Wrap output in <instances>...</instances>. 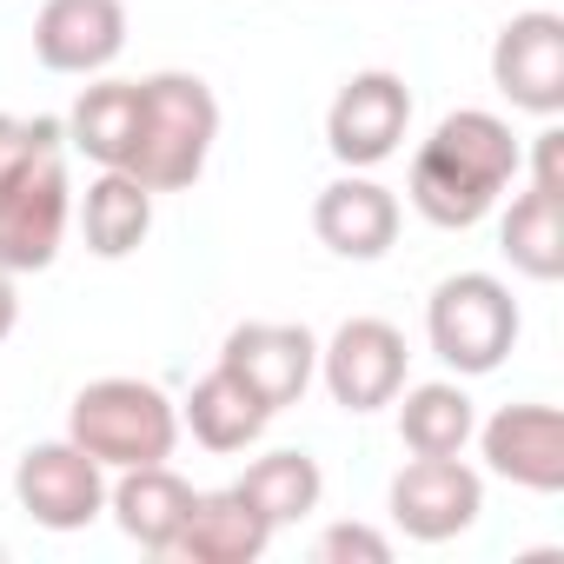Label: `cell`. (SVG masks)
Wrapping results in <instances>:
<instances>
[{
  "label": "cell",
  "instance_id": "6da1fadb",
  "mask_svg": "<svg viewBox=\"0 0 564 564\" xmlns=\"http://www.w3.org/2000/svg\"><path fill=\"white\" fill-rule=\"evenodd\" d=\"M518 180V140L498 113L458 107L412 160V206L432 226H478L491 199Z\"/></svg>",
  "mask_w": 564,
  "mask_h": 564
},
{
  "label": "cell",
  "instance_id": "7a4b0ae2",
  "mask_svg": "<svg viewBox=\"0 0 564 564\" xmlns=\"http://www.w3.org/2000/svg\"><path fill=\"white\" fill-rule=\"evenodd\" d=\"M219 140V100L199 74H153L140 80V120L120 173H133L153 193H180L206 173V153Z\"/></svg>",
  "mask_w": 564,
  "mask_h": 564
},
{
  "label": "cell",
  "instance_id": "3957f363",
  "mask_svg": "<svg viewBox=\"0 0 564 564\" xmlns=\"http://www.w3.org/2000/svg\"><path fill=\"white\" fill-rule=\"evenodd\" d=\"M67 432L80 452H94L100 465H166L180 445V412L160 386L147 379H94L74 392Z\"/></svg>",
  "mask_w": 564,
  "mask_h": 564
},
{
  "label": "cell",
  "instance_id": "277c9868",
  "mask_svg": "<svg viewBox=\"0 0 564 564\" xmlns=\"http://www.w3.org/2000/svg\"><path fill=\"white\" fill-rule=\"evenodd\" d=\"M425 333L452 372H498L518 346V300L491 272H452L425 306Z\"/></svg>",
  "mask_w": 564,
  "mask_h": 564
},
{
  "label": "cell",
  "instance_id": "5b68a950",
  "mask_svg": "<svg viewBox=\"0 0 564 564\" xmlns=\"http://www.w3.org/2000/svg\"><path fill=\"white\" fill-rule=\"evenodd\" d=\"M14 498L34 524L47 531H80L100 505H107V478H100V458L80 452L74 438H54V445H28L21 465H14Z\"/></svg>",
  "mask_w": 564,
  "mask_h": 564
},
{
  "label": "cell",
  "instance_id": "8992f818",
  "mask_svg": "<svg viewBox=\"0 0 564 564\" xmlns=\"http://www.w3.org/2000/svg\"><path fill=\"white\" fill-rule=\"evenodd\" d=\"M219 366H226L265 412H279V405H293V399L313 386V372H319V339H313L306 326L246 319V326L226 333Z\"/></svg>",
  "mask_w": 564,
  "mask_h": 564
},
{
  "label": "cell",
  "instance_id": "52a82bcc",
  "mask_svg": "<svg viewBox=\"0 0 564 564\" xmlns=\"http://www.w3.org/2000/svg\"><path fill=\"white\" fill-rule=\"evenodd\" d=\"M405 120H412L405 80L386 74V67H372V74H352V80L339 87V100H333V113H326V147H333V160H346V166H379V160L399 153Z\"/></svg>",
  "mask_w": 564,
  "mask_h": 564
},
{
  "label": "cell",
  "instance_id": "ba28073f",
  "mask_svg": "<svg viewBox=\"0 0 564 564\" xmlns=\"http://www.w3.org/2000/svg\"><path fill=\"white\" fill-rule=\"evenodd\" d=\"M319 372L346 412H379L405 386V333L392 319H346L319 352Z\"/></svg>",
  "mask_w": 564,
  "mask_h": 564
},
{
  "label": "cell",
  "instance_id": "9c48e42d",
  "mask_svg": "<svg viewBox=\"0 0 564 564\" xmlns=\"http://www.w3.org/2000/svg\"><path fill=\"white\" fill-rule=\"evenodd\" d=\"M61 232H67V166L61 153H47L14 186H0V265L8 272L54 265Z\"/></svg>",
  "mask_w": 564,
  "mask_h": 564
},
{
  "label": "cell",
  "instance_id": "30bf717a",
  "mask_svg": "<svg viewBox=\"0 0 564 564\" xmlns=\"http://www.w3.org/2000/svg\"><path fill=\"white\" fill-rule=\"evenodd\" d=\"M491 80L511 107L524 113H557L564 107V21L531 8L498 28L491 41Z\"/></svg>",
  "mask_w": 564,
  "mask_h": 564
},
{
  "label": "cell",
  "instance_id": "8fae6325",
  "mask_svg": "<svg viewBox=\"0 0 564 564\" xmlns=\"http://www.w3.org/2000/svg\"><path fill=\"white\" fill-rule=\"evenodd\" d=\"M478 505H485V485H478L471 465H458V452H452V458H412V465L392 478V518H399V531L419 538V544L458 538V531L478 518Z\"/></svg>",
  "mask_w": 564,
  "mask_h": 564
},
{
  "label": "cell",
  "instance_id": "7c38bea8",
  "mask_svg": "<svg viewBox=\"0 0 564 564\" xmlns=\"http://www.w3.org/2000/svg\"><path fill=\"white\" fill-rule=\"evenodd\" d=\"M478 438L498 478L524 491H564V412L557 405H505Z\"/></svg>",
  "mask_w": 564,
  "mask_h": 564
},
{
  "label": "cell",
  "instance_id": "4fadbf2b",
  "mask_svg": "<svg viewBox=\"0 0 564 564\" xmlns=\"http://www.w3.org/2000/svg\"><path fill=\"white\" fill-rule=\"evenodd\" d=\"M127 47L120 0H47L34 21V54L47 74H100Z\"/></svg>",
  "mask_w": 564,
  "mask_h": 564
},
{
  "label": "cell",
  "instance_id": "5bb4252c",
  "mask_svg": "<svg viewBox=\"0 0 564 564\" xmlns=\"http://www.w3.org/2000/svg\"><path fill=\"white\" fill-rule=\"evenodd\" d=\"M313 232L339 252V259H379L399 239V199L379 180H333L313 199Z\"/></svg>",
  "mask_w": 564,
  "mask_h": 564
},
{
  "label": "cell",
  "instance_id": "9a60e30c",
  "mask_svg": "<svg viewBox=\"0 0 564 564\" xmlns=\"http://www.w3.org/2000/svg\"><path fill=\"white\" fill-rule=\"evenodd\" d=\"M265 538H272L265 511H252V505L239 498V485H226V491H199V498H193V511H186L173 551L193 557V564H252V557L265 551Z\"/></svg>",
  "mask_w": 564,
  "mask_h": 564
},
{
  "label": "cell",
  "instance_id": "2e32d148",
  "mask_svg": "<svg viewBox=\"0 0 564 564\" xmlns=\"http://www.w3.org/2000/svg\"><path fill=\"white\" fill-rule=\"evenodd\" d=\"M193 498H199V491H193L180 471H166V465H127V478L113 485V518H120V531H127L133 544L173 551V538H180Z\"/></svg>",
  "mask_w": 564,
  "mask_h": 564
},
{
  "label": "cell",
  "instance_id": "e0dca14e",
  "mask_svg": "<svg viewBox=\"0 0 564 564\" xmlns=\"http://www.w3.org/2000/svg\"><path fill=\"white\" fill-rule=\"evenodd\" d=\"M265 405L226 372V366H213L199 386H193V399H186V425H193V438L206 445V452H246L259 432H265Z\"/></svg>",
  "mask_w": 564,
  "mask_h": 564
},
{
  "label": "cell",
  "instance_id": "ac0fdd59",
  "mask_svg": "<svg viewBox=\"0 0 564 564\" xmlns=\"http://www.w3.org/2000/svg\"><path fill=\"white\" fill-rule=\"evenodd\" d=\"M153 226V186H140L133 173L107 166L94 186H87V246L100 259H127Z\"/></svg>",
  "mask_w": 564,
  "mask_h": 564
},
{
  "label": "cell",
  "instance_id": "d6986e66",
  "mask_svg": "<svg viewBox=\"0 0 564 564\" xmlns=\"http://www.w3.org/2000/svg\"><path fill=\"white\" fill-rule=\"evenodd\" d=\"M498 246L524 279H557L564 272V193H538V186L518 193L498 226Z\"/></svg>",
  "mask_w": 564,
  "mask_h": 564
},
{
  "label": "cell",
  "instance_id": "ffe728a7",
  "mask_svg": "<svg viewBox=\"0 0 564 564\" xmlns=\"http://www.w3.org/2000/svg\"><path fill=\"white\" fill-rule=\"evenodd\" d=\"M471 432H478V412H471V399H465L458 386H445V379L412 386L405 405H399V438H405V452H419V458H452V452H465Z\"/></svg>",
  "mask_w": 564,
  "mask_h": 564
},
{
  "label": "cell",
  "instance_id": "44dd1931",
  "mask_svg": "<svg viewBox=\"0 0 564 564\" xmlns=\"http://www.w3.org/2000/svg\"><path fill=\"white\" fill-rule=\"evenodd\" d=\"M319 491H326V478H319V458H313V452H272V458H259V465L239 478V498H246L252 511H265V524L306 518V511L319 505Z\"/></svg>",
  "mask_w": 564,
  "mask_h": 564
},
{
  "label": "cell",
  "instance_id": "7402d4cb",
  "mask_svg": "<svg viewBox=\"0 0 564 564\" xmlns=\"http://www.w3.org/2000/svg\"><path fill=\"white\" fill-rule=\"evenodd\" d=\"M133 120H140V80H100L74 107V147L100 166H120L133 147Z\"/></svg>",
  "mask_w": 564,
  "mask_h": 564
},
{
  "label": "cell",
  "instance_id": "603a6c76",
  "mask_svg": "<svg viewBox=\"0 0 564 564\" xmlns=\"http://www.w3.org/2000/svg\"><path fill=\"white\" fill-rule=\"evenodd\" d=\"M61 153V120H21V113H0V186H14L34 160Z\"/></svg>",
  "mask_w": 564,
  "mask_h": 564
},
{
  "label": "cell",
  "instance_id": "cb8c5ba5",
  "mask_svg": "<svg viewBox=\"0 0 564 564\" xmlns=\"http://www.w3.org/2000/svg\"><path fill=\"white\" fill-rule=\"evenodd\" d=\"M319 557H326V564H386L392 544H386V531H372V524H333V531L319 538Z\"/></svg>",
  "mask_w": 564,
  "mask_h": 564
},
{
  "label": "cell",
  "instance_id": "d4e9b609",
  "mask_svg": "<svg viewBox=\"0 0 564 564\" xmlns=\"http://www.w3.org/2000/svg\"><path fill=\"white\" fill-rule=\"evenodd\" d=\"M538 193H564V133H538V166H531Z\"/></svg>",
  "mask_w": 564,
  "mask_h": 564
},
{
  "label": "cell",
  "instance_id": "484cf974",
  "mask_svg": "<svg viewBox=\"0 0 564 564\" xmlns=\"http://www.w3.org/2000/svg\"><path fill=\"white\" fill-rule=\"evenodd\" d=\"M14 319H21V300H14V272L0 265V339L14 333Z\"/></svg>",
  "mask_w": 564,
  "mask_h": 564
}]
</instances>
